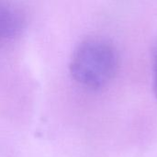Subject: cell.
Here are the masks:
<instances>
[{
  "instance_id": "obj_1",
  "label": "cell",
  "mask_w": 157,
  "mask_h": 157,
  "mask_svg": "<svg viewBox=\"0 0 157 157\" xmlns=\"http://www.w3.org/2000/svg\"><path fill=\"white\" fill-rule=\"evenodd\" d=\"M118 67V51L112 42L103 38L83 40L74 51L70 62L73 78L92 90H98L109 85Z\"/></svg>"
},
{
  "instance_id": "obj_2",
  "label": "cell",
  "mask_w": 157,
  "mask_h": 157,
  "mask_svg": "<svg viewBox=\"0 0 157 157\" xmlns=\"http://www.w3.org/2000/svg\"><path fill=\"white\" fill-rule=\"evenodd\" d=\"M25 27V17L10 0H0V40L18 36Z\"/></svg>"
},
{
  "instance_id": "obj_3",
  "label": "cell",
  "mask_w": 157,
  "mask_h": 157,
  "mask_svg": "<svg viewBox=\"0 0 157 157\" xmlns=\"http://www.w3.org/2000/svg\"><path fill=\"white\" fill-rule=\"evenodd\" d=\"M152 63H153V89L157 98V35L152 47Z\"/></svg>"
}]
</instances>
